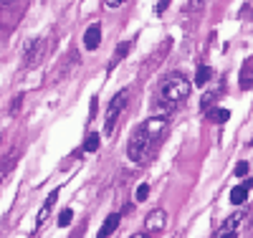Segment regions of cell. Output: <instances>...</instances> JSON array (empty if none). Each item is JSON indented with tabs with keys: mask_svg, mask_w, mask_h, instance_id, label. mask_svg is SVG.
Wrapping results in <instances>:
<instances>
[{
	"mask_svg": "<svg viewBox=\"0 0 253 238\" xmlns=\"http://www.w3.org/2000/svg\"><path fill=\"white\" fill-rule=\"evenodd\" d=\"M147 198H150V185H139L137 192H134V200H137V203H144Z\"/></svg>",
	"mask_w": 253,
	"mask_h": 238,
	"instance_id": "cell-18",
	"label": "cell"
},
{
	"mask_svg": "<svg viewBox=\"0 0 253 238\" xmlns=\"http://www.w3.org/2000/svg\"><path fill=\"white\" fill-rule=\"evenodd\" d=\"M129 51H132V43H129V41L119 43V48H117V51L112 53V61H109V66H117V63H119V61H122V58H124L126 53H129Z\"/></svg>",
	"mask_w": 253,
	"mask_h": 238,
	"instance_id": "cell-13",
	"label": "cell"
},
{
	"mask_svg": "<svg viewBox=\"0 0 253 238\" xmlns=\"http://www.w3.org/2000/svg\"><path fill=\"white\" fill-rule=\"evenodd\" d=\"M126 3V0H104V5H107L109 10H117V8H122Z\"/></svg>",
	"mask_w": 253,
	"mask_h": 238,
	"instance_id": "cell-21",
	"label": "cell"
},
{
	"mask_svg": "<svg viewBox=\"0 0 253 238\" xmlns=\"http://www.w3.org/2000/svg\"><path fill=\"white\" fill-rule=\"evenodd\" d=\"M187 96H190V81L182 74H170L167 79H162L160 89H157V99L162 104H167V109L182 104Z\"/></svg>",
	"mask_w": 253,
	"mask_h": 238,
	"instance_id": "cell-1",
	"label": "cell"
},
{
	"mask_svg": "<svg viewBox=\"0 0 253 238\" xmlns=\"http://www.w3.org/2000/svg\"><path fill=\"white\" fill-rule=\"evenodd\" d=\"M208 79H210V69H208V66H200V69H198V76H195V84H198V86H205Z\"/></svg>",
	"mask_w": 253,
	"mask_h": 238,
	"instance_id": "cell-16",
	"label": "cell"
},
{
	"mask_svg": "<svg viewBox=\"0 0 253 238\" xmlns=\"http://www.w3.org/2000/svg\"><path fill=\"white\" fill-rule=\"evenodd\" d=\"M43 53H46V38L31 41L26 46V66H36V63H41Z\"/></svg>",
	"mask_w": 253,
	"mask_h": 238,
	"instance_id": "cell-6",
	"label": "cell"
},
{
	"mask_svg": "<svg viewBox=\"0 0 253 238\" xmlns=\"http://www.w3.org/2000/svg\"><path fill=\"white\" fill-rule=\"evenodd\" d=\"M152 140H155V135L144 124L137 127L132 132V137H129V142H126V157H129L132 162H142L147 157V152H150Z\"/></svg>",
	"mask_w": 253,
	"mask_h": 238,
	"instance_id": "cell-2",
	"label": "cell"
},
{
	"mask_svg": "<svg viewBox=\"0 0 253 238\" xmlns=\"http://www.w3.org/2000/svg\"><path fill=\"white\" fill-rule=\"evenodd\" d=\"M238 84H241V89H246V92L253 86V58H246L243 61L241 74H238Z\"/></svg>",
	"mask_w": 253,
	"mask_h": 238,
	"instance_id": "cell-10",
	"label": "cell"
},
{
	"mask_svg": "<svg viewBox=\"0 0 253 238\" xmlns=\"http://www.w3.org/2000/svg\"><path fill=\"white\" fill-rule=\"evenodd\" d=\"M208 117H210V122L223 124V122H228V119H230V112H228V109H213V112H210Z\"/></svg>",
	"mask_w": 253,
	"mask_h": 238,
	"instance_id": "cell-15",
	"label": "cell"
},
{
	"mask_svg": "<svg viewBox=\"0 0 253 238\" xmlns=\"http://www.w3.org/2000/svg\"><path fill=\"white\" fill-rule=\"evenodd\" d=\"M243 218H246V210H236V213H230L228 218L220 223V228L215 231V236H218V238H225V236H233V233H238V228H241Z\"/></svg>",
	"mask_w": 253,
	"mask_h": 238,
	"instance_id": "cell-5",
	"label": "cell"
},
{
	"mask_svg": "<svg viewBox=\"0 0 253 238\" xmlns=\"http://www.w3.org/2000/svg\"><path fill=\"white\" fill-rule=\"evenodd\" d=\"M119 223H122V215H119V213H109V215H107V221H104V226H101V231H99V236H101V238L112 236V233L117 231Z\"/></svg>",
	"mask_w": 253,
	"mask_h": 238,
	"instance_id": "cell-12",
	"label": "cell"
},
{
	"mask_svg": "<svg viewBox=\"0 0 253 238\" xmlns=\"http://www.w3.org/2000/svg\"><path fill=\"white\" fill-rule=\"evenodd\" d=\"M99 43H101V26L99 23H91L86 28V33H84V46H86L89 51H94Z\"/></svg>",
	"mask_w": 253,
	"mask_h": 238,
	"instance_id": "cell-9",
	"label": "cell"
},
{
	"mask_svg": "<svg viewBox=\"0 0 253 238\" xmlns=\"http://www.w3.org/2000/svg\"><path fill=\"white\" fill-rule=\"evenodd\" d=\"M71 221H74V210H71V208H66V210L58 215V226H61V228H66Z\"/></svg>",
	"mask_w": 253,
	"mask_h": 238,
	"instance_id": "cell-17",
	"label": "cell"
},
{
	"mask_svg": "<svg viewBox=\"0 0 253 238\" xmlns=\"http://www.w3.org/2000/svg\"><path fill=\"white\" fill-rule=\"evenodd\" d=\"M167 3H170V0H157V5H155V13H157V15H162V13L167 10Z\"/></svg>",
	"mask_w": 253,
	"mask_h": 238,
	"instance_id": "cell-22",
	"label": "cell"
},
{
	"mask_svg": "<svg viewBox=\"0 0 253 238\" xmlns=\"http://www.w3.org/2000/svg\"><path fill=\"white\" fill-rule=\"evenodd\" d=\"M126 99H129V89H122V92L112 99V104H109V109H107V119H104V132H107L109 137L114 135L117 119H119V117H122V112H124Z\"/></svg>",
	"mask_w": 253,
	"mask_h": 238,
	"instance_id": "cell-3",
	"label": "cell"
},
{
	"mask_svg": "<svg viewBox=\"0 0 253 238\" xmlns=\"http://www.w3.org/2000/svg\"><path fill=\"white\" fill-rule=\"evenodd\" d=\"M23 3L26 0H0V26L5 31L18 20L20 10H23Z\"/></svg>",
	"mask_w": 253,
	"mask_h": 238,
	"instance_id": "cell-4",
	"label": "cell"
},
{
	"mask_svg": "<svg viewBox=\"0 0 253 238\" xmlns=\"http://www.w3.org/2000/svg\"><path fill=\"white\" fill-rule=\"evenodd\" d=\"M251 188H253L251 180H246V183H241L238 188H233V190H230V203H233V205H243L246 198H248V192H251Z\"/></svg>",
	"mask_w": 253,
	"mask_h": 238,
	"instance_id": "cell-11",
	"label": "cell"
},
{
	"mask_svg": "<svg viewBox=\"0 0 253 238\" xmlns=\"http://www.w3.org/2000/svg\"><path fill=\"white\" fill-rule=\"evenodd\" d=\"M99 144H101L99 135H96V132H89V135H86V140H84V152H96Z\"/></svg>",
	"mask_w": 253,
	"mask_h": 238,
	"instance_id": "cell-14",
	"label": "cell"
},
{
	"mask_svg": "<svg viewBox=\"0 0 253 238\" xmlns=\"http://www.w3.org/2000/svg\"><path fill=\"white\" fill-rule=\"evenodd\" d=\"M213 99H218V92H210V94H205V96H203V101H200V106H203V109H205V112L210 109V104H213Z\"/></svg>",
	"mask_w": 253,
	"mask_h": 238,
	"instance_id": "cell-19",
	"label": "cell"
},
{
	"mask_svg": "<svg viewBox=\"0 0 253 238\" xmlns=\"http://www.w3.org/2000/svg\"><path fill=\"white\" fill-rule=\"evenodd\" d=\"M165 223H167V213L162 208H157L144 218V233H160L165 228Z\"/></svg>",
	"mask_w": 253,
	"mask_h": 238,
	"instance_id": "cell-7",
	"label": "cell"
},
{
	"mask_svg": "<svg viewBox=\"0 0 253 238\" xmlns=\"http://www.w3.org/2000/svg\"><path fill=\"white\" fill-rule=\"evenodd\" d=\"M248 167H251L248 162H238V165H236V175H238V178H246V175H248Z\"/></svg>",
	"mask_w": 253,
	"mask_h": 238,
	"instance_id": "cell-20",
	"label": "cell"
},
{
	"mask_svg": "<svg viewBox=\"0 0 253 238\" xmlns=\"http://www.w3.org/2000/svg\"><path fill=\"white\" fill-rule=\"evenodd\" d=\"M205 3V0H190V3H187V10H195V8H200Z\"/></svg>",
	"mask_w": 253,
	"mask_h": 238,
	"instance_id": "cell-23",
	"label": "cell"
},
{
	"mask_svg": "<svg viewBox=\"0 0 253 238\" xmlns=\"http://www.w3.org/2000/svg\"><path fill=\"white\" fill-rule=\"evenodd\" d=\"M56 200H58V190H51V192H48V198H46V203H43V208H41V213H38V218H36V226H38V228L48 221V215H51Z\"/></svg>",
	"mask_w": 253,
	"mask_h": 238,
	"instance_id": "cell-8",
	"label": "cell"
}]
</instances>
